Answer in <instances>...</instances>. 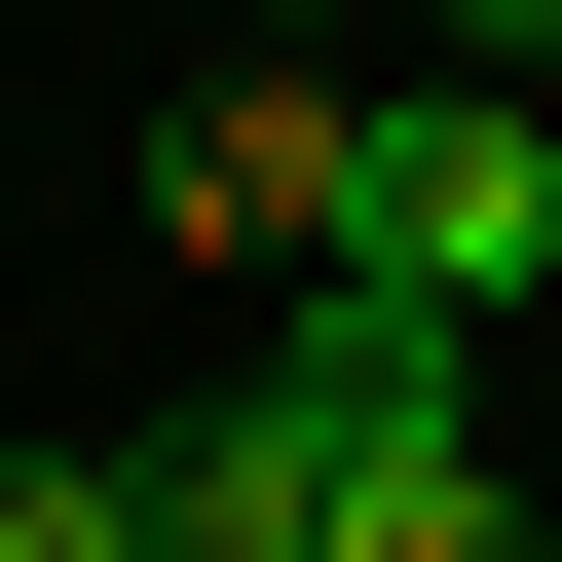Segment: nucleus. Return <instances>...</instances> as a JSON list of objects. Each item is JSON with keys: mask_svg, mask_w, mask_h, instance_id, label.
Masks as SVG:
<instances>
[{"mask_svg": "<svg viewBox=\"0 0 562 562\" xmlns=\"http://www.w3.org/2000/svg\"><path fill=\"white\" fill-rule=\"evenodd\" d=\"M301 262H375L413 338H487L525 262H562V113H525V76H375V113H338V225H301Z\"/></svg>", "mask_w": 562, "mask_h": 562, "instance_id": "obj_1", "label": "nucleus"}, {"mask_svg": "<svg viewBox=\"0 0 562 562\" xmlns=\"http://www.w3.org/2000/svg\"><path fill=\"white\" fill-rule=\"evenodd\" d=\"M262 413H301V450L375 487V450H450V338L375 301V262H301V338H262Z\"/></svg>", "mask_w": 562, "mask_h": 562, "instance_id": "obj_2", "label": "nucleus"}, {"mask_svg": "<svg viewBox=\"0 0 562 562\" xmlns=\"http://www.w3.org/2000/svg\"><path fill=\"white\" fill-rule=\"evenodd\" d=\"M150 562H338V450H301V413H262V375H225V413L150 450Z\"/></svg>", "mask_w": 562, "mask_h": 562, "instance_id": "obj_3", "label": "nucleus"}, {"mask_svg": "<svg viewBox=\"0 0 562 562\" xmlns=\"http://www.w3.org/2000/svg\"><path fill=\"white\" fill-rule=\"evenodd\" d=\"M338 562H525V487H487V450H375V487H338Z\"/></svg>", "mask_w": 562, "mask_h": 562, "instance_id": "obj_4", "label": "nucleus"}, {"mask_svg": "<svg viewBox=\"0 0 562 562\" xmlns=\"http://www.w3.org/2000/svg\"><path fill=\"white\" fill-rule=\"evenodd\" d=\"M0 562H150V450H0Z\"/></svg>", "mask_w": 562, "mask_h": 562, "instance_id": "obj_5", "label": "nucleus"}, {"mask_svg": "<svg viewBox=\"0 0 562 562\" xmlns=\"http://www.w3.org/2000/svg\"><path fill=\"white\" fill-rule=\"evenodd\" d=\"M450 76H525V113H562V0H450Z\"/></svg>", "mask_w": 562, "mask_h": 562, "instance_id": "obj_6", "label": "nucleus"}, {"mask_svg": "<svg viewBox=\"0 0 562 562\" xmlns=\"http://www.w3.org/2000/svg\"><path fill=\"white\" fill-rule=\"evenodd\" d=\"M262 38H338V0H262Z\"/></svg>", "mask_w": 562, "mask_h": 562, "instance_id": "obj_7", "label": "nucleus"}]
</instances>
